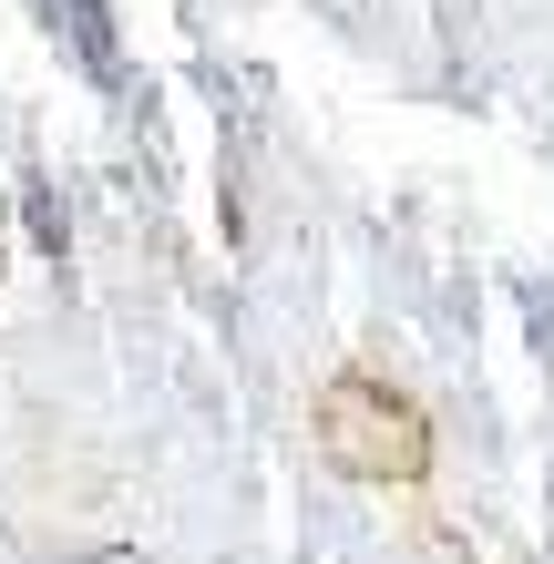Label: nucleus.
<instances>
[{"label":"nucleus","instance_id":"f257e3e1","mask_svg":"<svg viewBox=\"0 0 554 564\" xmlns=\"http://www.w3.org/2000/svg\"><path fill=\"white\" fill-rule=\"evenodd\" d=\"M318 452L339 462L349 482H421L432 473V411L411 401V390H390L380 370H339L329 390H318Z\"/></svg>","mask_w":554,"mask_h":564}]
</instances>
